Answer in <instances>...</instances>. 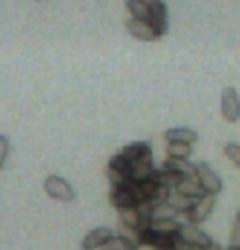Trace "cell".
Segmentation results:
<instances>
[{
    "label": "cell",
    "mask_w": 240,
    "mask_h": 250,
    "mask_svg": "<svg viewBox=\"0 0 240 250\" xmlns=\"http://www.w3.org/2000/svg\"><path fill=\"white\" fill-rule=\"evenodd\" d=\"M206 250H222L220 249V245L219 244H214V242H211L208 247H206Z\"/></svg>",
    "instance_id": "f1b7e54d"
},
{
    "label": "cell",
    "mask_w": 240,
    "mask_h": 250,
    "mask_svg": "<svg viewBox=\"0 0 240 250\" xmlns=\"http://www.w3.org/2000/svg\"><path fill=\"white\" fill-rule=\"evenodd\" d=\"M225 250H240V247H237V245H232V244H230V247H227Z\"/></svg>",
    "instance_id": "f546056e"
},
{
    "label": "cell",
    "mask_w": 240,
    "mask_h": 250,
    "mask_svg": "<svg viewBox=\"0 0 240 250\" xmlns=\"http://www.w3.org/2000/svg\"><path fill=\"white\" fill-rule=\"evenodd\" d=\"M152 150H150V146L147 143H133L121 150V154L129 160V164L136 162V160H139L140 157H144V155H147Z\"/></svg>",
    "instance_id": "9a60e30c"
},
{
    "label": "cell",
    "mask_w": 240,
    "mask_h": 250,
    "mask_svg": "<svg viewBox=\"0 0 240 250\" xmlns=\"http://www.w3.org/2000/svg\"><path fill=\"white\" fill-rule=\"evenodd\" d=\"M154 172V164H152V152L140 157L139 160L131 164V180L134 182H144L150 178Z\"/></svg>",
    "instance_id": "9c48e42d"
},
{
    "label": "cell",
    "mask_w": 240,
    "mask_h": 250,
    "mask_svg": "<svg viewBox=\"0 0 240 250\" xmlns=\"http://www.w3.org/2000/svg\"><path fill=\"white\" fill-rule=\"evenodd\" d=\"M101 250H136V249L124 237H121V235H118V237H113L111 235V237L103 244Z\"/></svg>",
    "instance_id": "7402d4cb"
},
{
    "label": "cell",
    "mask_w": 240,
    "mask_h": 250,
    "mask_svg": "<svg viewBox=\"0 0 240 250\" xmlns=\"http://www.w3.org/2000/svg\"><path fill=\"white\" fill-rule=\"evenodd\" d=\"M178 214V211L173 208L170 203H159V205H154L152 209V219H165V218H175Z\"/></svg>",
    "instance_id": "44dd1931"
},
{
    "label": "cell",
    "mask_w": 240,
    "mask_h": 250,
    "mask_svg": "<svg viewBox=\"0 0 240 250\" xmlns=\"http://www.w3.org/2000/svg\"><path fill=\"white\" fill-rule=\"evenodd\" d=\"M220 111H222V118L225 121H229V123L239 121L240 98H239L235 88L227 87L222 90V97H220Z\"/></svg>",
    "instance_id": "6da1fadb"
},
{
    "label": "cell",
    "mask_w": 240,
    "mask_h": 250,
    "mask_svg": "<svg viewBox=\"0 0 240 250\" xmlns=\"http://www.w3.org/2000/svg\"><path fill=\"white\" fill-rule=\"evenodd\" d=\"M167 201L170 203L173 208H175L178 213H188V211H190V208L193 206V203H195L193 198L185 196L183 193L178 191L177 188H172V190H170V195H168Z\"/></svg>",
    "instance_id": "e0dca14e"
},
{
    "label": "cell",
    "mask_w": 240,
    "mask_h": 250,
    "mask_svg": "<svg viewBox=\"0 0 240 250\" xmlns=\"http://www.w3.org/2000/svg\"><path fill=\"white\" fill-rule=\"evenodd\" d=\"M160 250H173V249H160Z\"/></svg>",
    "instance_id": "d6a6232c"
},
{
    "label": "cell",
    "mask_w": 240,
    "mask_h": 250,
    "mask_svg": "<svg viewBox=\"0 0 240 250\" xmlns=\"http://www.w3.org/2000/svg\"><path fill=\"white\" fill-rule=\"evenodd\" d=\"M230 244L240 247V223H239V221H235V223H234L232 232H230Z\"/></svg>",
    "instance_id": "4316f807"
},
{
    "label": "cell",
    "mask_w": 240,
    "mask_h": 250,
    "mask_svg": "<svg viewBox=\"0 0 240 250\" xmlns=\"http://www.w3.org/2000/svg\"><path fill=\"white\" fill-rule=\"evenodd\" d=\"M177 190L183 193L185 196L188 198H193V200H198V198L204 196L206 191L204 188L200 185V182H198V178H190V177H183L180 183L177 185Z\"/></svg>",
    "instance_id": "7c38bea8"
},
{
    "label": "cell",
    "mask_w": 240,
    "mask_h": 250,
    "mask_svg": "<svg viewBox=\"0 0 240 250\" xmlns=\"http://www.w3.org/2000/svg\"><path fill=\"white\" fill-rule=\"evenodd\" d=\"M131 182L133 180H129L124 187L113 188L111 193H110L111 205L115 208H118V209H120V208H128V206H138V200H136V196H134Z\"/></svg>",
    "instance_id": "ba28073f"
},
{
    "label": "cell",
    "mask_w": 240,
    "mask_h": 250,
    "mask_svg": "<svg viewBox=\"0 0 240 250\" xmlns=\"http://www.w3.org/2000/svg\"><path fill=\"white\" fill-rule=\"evenodd\" d=\"M178 235L188 242L190 245H198V247H208V245L213 242L208 234H204L203 230H200L196 228V224H181L180 230H178Z\"/></svg>",
    "instance_id": "52a82bcc"
},
{
    "label": "cell",
    "mask_w": 240,
    "mask_h": 250,
    "mask_svg": "<svg viewBox=\"0 0 240 250\" xmlns=\"http://www.w3.org/2000/svg\"><path fill=\"white\" fill-rule=\"evenodd\" d=\"M163 167L170 168L175 173L181 177H190V178H195L196 177V165L188 162V159H170L168 157L163 164Z\"/></svg>",
    "instance_id": "4fadbf2b"
},
{
    "label": "cell",
    "mask_w": 240,
    "mask_h": 250,
    "mask_svg": "<svg viewBox=\"0 0 240 250\" xmlns=\"http://www.w3.org/2000/svg\"><path fill=\"white\" fill-rule=\"evenodd\" d=\"M235 221H239V223H240V209L237 211V218H235Z\"/></svg>",
    "instance_id": "1f68e13d"
},
{
    "label": "cell",
    "mask_w": 240,
    "mask_h": 250,
    "mask_svg": "<svg viewBox=\"0 0 240 250\" xmlns=\"http://www.w3.org/2000/svg\"><path fill=\"white\" fill-rule=\"evenodd\" d=\"M193 245H190L188 242H185L180 235H175V242H173V250H191Z\"/></svg>",
    "instance_id": "83f0119b"
},
{
    "label": "cell",
    "mask_w": 240,
    "mask_h": 250,
    "mask_svg": "<svg viewBox=\"0 0 240 250\" xmlns=\"http://www.w3.org/2000/svg\"><path fill=\"white\" fill-rule=\"evenodd\" d=\"M8 147H10L8 139L5 138V136H0V170H2L3 164H5V159L8 155Z\"/></svg>",
    "instance_id": "484cf974"
},
{
    "label": "cell",
    "mask_w": 240,
    "mask_h": 250,
    "mask_svg": "<svg viewBox=\"0 0 240 250\" xmlns=\"http://www.w3.org/2000/svg\"><path fill=\"white\" fill-rule=\"evenodd\" d=\"M120 221L121 224L129 226V228H138L140 224V213L138 206H128V208H120Z\"/></svg>",
    "instance_id": "d6986e66"
},
{
    "label": "cell",
    "mask_w": 240,
    "mask_h": 250,
    "mask_svg": "<svg viewBox=\"0 0 240 250\" xmlns=\"http://www.w3.org/2000/svg\"><path fill=\"white\" fill-rule=\"evenodd\" d=\"M150 5V18L149 21L152 23L154 28L163 36L168 30V18H167V7L163 0H149Z\"/></svg>",
    "instance_id": "8992f818"
},
{
    "label": "cell",
    "mask_w": 240,
    "mask_h": 250,
    "mask_svg": "<svg viewBox=\"0 0 240 250\" xmlns=\"http://www.w3.org/2000/svg\"><path fill=\"white\" fill-rule=\"evenodd\" d=\"M108 180L111 183V188H116V187H124L126 183L131 180L129 175H126L123 172H118L115 168H110L108 167Z\"/></svg>",
    "instance_id": "cb8c5ba5"
},
{
    "label": "cell",
    "mask_w": 240,
    "mask_h": 250,
    "mask_svg": "<svg viewBox=\"0 0 240 250\" xmlns=\"http://www.w3.org/2000/svg\"><path fill=\"white\" fill-rule=\"evenodd\" d=\"M224 152H225V157H227L230 162L235 165V167L240 168V146L230 143V144L225 146Z\"/></svg>",
    "instance_id": "d4e9b609"
},
{
    "label": "cell",
    "mask_w": 240,
    "mask_h": 250,
    "mask_svg": "<svg viewBox=\"0 0 240 250\" xmlns=\"http://www.w3.org/2000/svg\"><path fill=\"white\" fill-rule=\"evenodd\" d=\"M167 155L170 159H188L191 155V144L186 143H168Z\"/></svg>",
    "instance_id": "ffe728a7"
},
{
    "label": "cell",
    "mask_w": 240,
    "mask_h": 250,
    "mask_svg": "<svg viewBox=\"0 0 240 250\" xmlns=\"http://www.w3.org/2000/svg\"><path fill=\"white\" fill-rule=\"evenodd\" d=\"M111 230L108 228H98L95 230H92V232H88L85 237H83L82 244H80V247L83 250H95V249H101L103 244L106 242L108 239L111 237Z\"/></svg>",
    "instance_id": "30bf717a"
},
{
    "label": "cell",
    "mask_w": 240,
    "mask_h": 250,
    "mask_svg": "<svg viewBox=\"0 0 240 250\" xmlns=\"http://www.w3.org/2000/svg\"><path fill=\"white\" fill-rule=\"evenodd\" d=\"M180 223L175 219V218H165V219H152V224L150 228L154 230H157L160 234H170V235H175L178 234L180 230Z\"/></svg>",
    "instance_id": "ac0fdd59"
},
{
    "label": "cell",
    "mask_w": 240,
    "mask_h": 250,
    "mask_svg": "<svg viewBox=\"0 0 240 250\" xmlns=\"http://www.w3.org/2000/svg\"><path fill=\"white\" fill-rule=\"evenodd\" d=\"M191 250H206V247H198V245H193Z\"/></svg>",
    "instance_id": "4dcf8cb0"
},
{
    "label": "cell",
    "mask_w": 240,
    "mask_h": 250,
    "mask_svg": "<svg viewBox=\"0 0 240 250\" xmlns=\"http://www.w3.org/2000/svg\"><path fill=\"white\" fill-rule=\"evenodd\" d=\"M129 35L138 38L140 41H155L160 38V33L155 30L154 25L149 20H139V18H131L126 23Z\"/></svg>",
    "instance_id": "5b68a950"
},
{
    "label": "cell",
    "mask_w": 240,
    "mask_h": 250,
    "mask_svg": "<svg viewBox=\"0 0 240 250\" xmlns=\"http://www.w3.org/2000/svg\"><path fill=\"white\" fill-rule=\"evenodd\" d=\"M165 139L168 143H186L193 144L198 141V133L188 128H173L165 133Z\"/></svg>",
    "instance_id": "5bb4252c"
},
{
    "label": "cell",
    "mask_w": 240,
    "mask_h": 250,
    "mask_svg": "<svg viewBox=\"0 0 240 250\" xmlns=\"http://www.w3.org/2000/svg\"><path fill=\"white\" fill-rule=\"evenodd\" d=\"M126 7H128L133 18H139V20H149L150 18L149 0H126Z\"/></svg>",
    "instance_id": "2e32d148"
},
{
    "label": "cell",
    "mask_w": 240,
    "mask_h": 250,
    "mask_svg": "<svg viewBox=\"0 0 240 250\" xmlns=\"http://www.w3.org/2000/svg\"><path fill=\"white\" fill-rule=\"evenodd\" d=\"M36 2H41V0H36Z\"/></svg>",
    "instance_id": "836d02e7"
},
{
    "label": "cell",
    "mask_w": 240,
    "mask_h": 250,
    "mask_svg": "<svg viewBox=\"0 0 240 250\" xmlns=\"http://www.w3.org/2000/svg\"><path fill=\"white\" fill-rule=\"evenodd\" d=\"M196 178L200 182V185L204 188L206 193L209 195H218L222 190V182L220 178L213 172V168H209L204 162L196 164Z\"/></svg>",
    "instance_id": "277c9868"
},
{
    "label": "cell",
    "mask_w": 240,
    "mask_h": 250,
    "mask_svg": "<svg viewBox=\"0 0 240 250\" xmlns=\"http://www.w3.org/2000/svg\"><path fill=\"white\" fill-rule=\"evenodd\" d=\"M150 178L159 183V185L162 187H168V188H177V185L180 183L181 180V175H178V173H175L173 170H170V168L167 167H162V168H154L152 175H150Z\"/></svg>",
    "instance_id": "8fae6325"
},
{
    "label": "cell",
    "mask_w": 240,
    "mask_h": 250,
    "mask_svg": "<svg viewBox=\"0 0 240 250\" xmlns=\"http://www.w3.org/2000/svg\"><path fill=\"white\" fill-rule=\"evenodd\" d=\"M44 190L46 193L59 201H72L74 200V190L64 178H59L56 175H51L44 180Z\"/></svg>",
    "instance_id": "3957f363"
},
{
    "label": "cell",
    "mask_w": 240,
    "mask_h": 250,
    "mask_svg": "<svg viewBox=\"0 0 240 250\" xmlns=\"http://www.w3.org/2000/svg\"><path fill=\"white\" fill-rule=\"evenodd\" d=\"M108 167L115 168V170H118V172H123V173H126V175L131 177V164H129V160L126 159L121 152L118 154V155H115V157H111L110 164H108Z\"/></svg>",
    "instance_id": "603a6c76"
},
{
    "label": "cell",
    "mask_w": 240,
    "mask_h": 250,
    "mask_svg": "<svg viewBox=\"0 0 240 250\" xmlns=\"http://www.w3.org/2000/svg\"><path fill=\"white\" fill-rule=\"evenodd\" d=\"M214 208V195H209V193H206L204 196L198 198L193 203V206L190 208V211L186 214V218L190 223L193 224H200L203 223V221L208 219V216L211 214V211H213Z\"/></svg>",
    "instance_id": "7a4b0ae2"
}]
</instances>
